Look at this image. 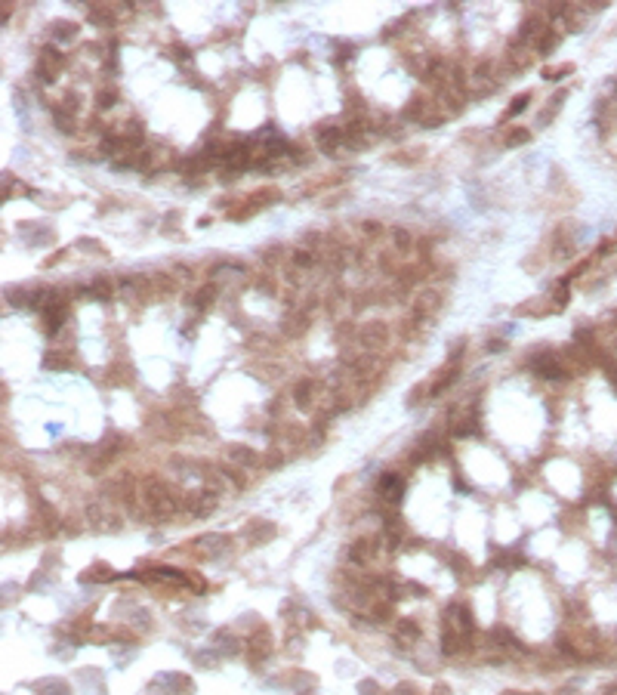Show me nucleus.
<instances>
[{"label": "nucleus", "instance_id": "nucleus-1", "mask_svg": "<svg viewBox=\"0 0 617 695\" xmlns=\"http://www.w3.org/2000/svg\"><path fill=\"white\" fill-rule=\"evenodd\" d=\"M528 99H531L528 93H522V96L513 102V109H509V114H515V112H522V109H525V102H528Z\"/></svg>", "mask_w": 617, "mask_h": 695}]
</instances>
